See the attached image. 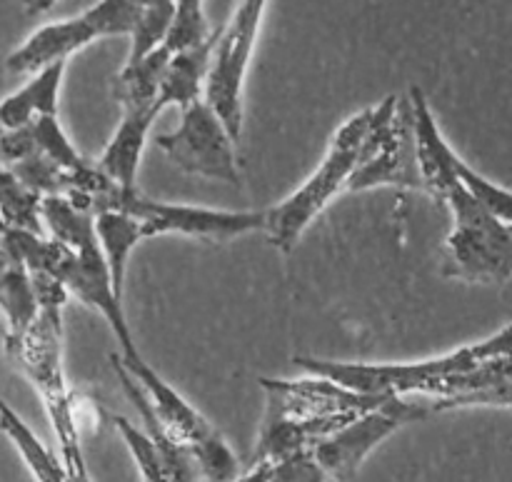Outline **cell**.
<instances>
[{
  "instance_id": "obj_26",
  "label": "cell",
  "mask_w": 512,
  "mask_h": 482,
  "mask_svg": "<svg viewBox=\"0 0 512 482\" xmlns=\"http://www.w3.org/2000/svg\"><path fill=\"white\" fill-rule=\"evenodd\" d=\"M268 482H328L310 453L290 455L270 465Z\"/></svg>"
},
{
  "instance_id": "obj_29",
  "label": "cell",
  "mask_w": 512,
  "mask_h": 482,
  "mask_svg": "<svg viewBox=\"0 0 512 482\" xmlns=\"http://www.w3.org/2000/svg\"><path fill=\"white\" fill-rule=\"evenodd\" d=\"M5 233V225H3V220H0V235Z\"/></svg>"
},
{
  "instance_id": "obj_10",
  "label": "cell",
  "mask_w": 512,
  "mask_h": 482,
  "mask_svg": "<svg viewBox=\"0 0 512 482\" xmlns=\"http://www.w3.org/2000/svg\"><path fill=\"white\" fill-rule=\"evenodd\" d=\"M58 280L65 285L68 295H73L80 303L93 308L98 315H103L120 345V358L140 355L138 345L133 340V330H130L128 320H125L123 300L115 295L108 265H105L98 243L88 245V248L78 250V253H70V258L60 268Z\"/></svg>"
},
{
  "instance_id": "obj_20",
  "label": "cell",
  "mask_w": 512,
  "mask_h": 482,
  "mask_svg": "<svg viewBox=\"0 0 512 482\" xmlns=\"http://www.w3.org/2000/svg\"><path fill=\"white\" fill-rule=\"evenodd\" d=\"M35 315H38V300L30 275L20 265L8 263L5 273L0 275V318L8 325L5 338L23 335L33 325Z\"/></svg>"
},
{
  "instance_id": "obj_23",
  "label": "cell",
  "mask_w": 512,
  "mask_h": 482,
  "mask_svg": "<svg viewBox=\"0 0 512 482\" xmlns=\"http://www.w3.org/2000/svg\"><path fill=\"white\" fill-rule=\"evenodd\" d=\"M173 8V23H170L168 38L163 43L170 55L205 43L213 35L208 15H205V0H173Z\"/></svg>"
},
{
  "instance_id": "obj_6",
  "label": "cell",
  "mask_w": 512,
  "mask_h": 482,
  "mask_svg": "<svg viewBox=\"0 0 512 482\" xmlns=\"http://www.w3.org/2000/svg\"><path fill=\"white\" fill-rule=\"evenodd\" d=\"M103 210L128 213L143 225L145 238L155 235H183V238L205 240V243H228L248 233H263V210H213L200 205L163 203L115 188ZM100 210V213H103Z\"/></svg>"
},
{
  "instance_id": "obj_11",
  "label": "cell",
  "mask_w": 512,
  "mask_h": 482,
  "mask_svg": "<svg viewBox=\"0 0 512 482\" xmlns=\"http://www.w3.org/2000/svg\"><path fill=\"white\" fill-rule=\"evenodd\" d=\"M410 113H413V140H415V163H418L420 188L428 190L435 200L445 203L453 193L458 178H455V163L460 155L450 148L440 125L430 110L428 98L418 85L408 90Z\"/></svg>"
},
{
  "instance_id": "obj_17",
  "label": "cell",
  "mask_w": 512,
  "mask_h": 482,
  "mask_svg": "<svg viewBox=\"0 0 512 482\" xmlns=\"http://www.w3.org/2000/svg\"><path fill=\"white\" fill-rule=\"evenodd\" d=\"M170 50L160 45L158 50L148 53L135 63H125L120 75L113 83V98L125 108H145V105H158L160 80L168 68Z\"/></svg>"
},
{
  "instance_id": "obj_24",
  "label": "cell",
  "mask_w": 512,
  "mask_h": 482,
  "mask_svg": "<svg viewBox=\"0 0 512 482\" xmlns=\"http://www.w3.org/2000/svg\"><path fill=\"white\" fill-rule=\"evenodd\" d=\"M30 133H33L35 150L40 155H45L48 160H53L55 165H60L63 170H68L70 175L75 170H80L85 165V155H80L75 150V145L70 143V138L65 135L63 125H60L58 115L53 118H38L30 123Z\"/></svg>"
},
{
  "instance_id": "obj_28",
  "label": "cell",
  "mask_w": 512,
  "mask_h": 482,
  "mask_svg": "<svg viewBox=\"0 0 512 482\" xmlns=\"http://www.w3.org/2000/svg\"><path fill=\"white\" fill-rule=\"evenodd\" d=\"M58 0H25V13L28 15H40V13H48Z\"/></svg>"
},
{
  "instance_id": "obj_5",
  "label": "cell",
  "mask_w": 512,
  "mask_h": 482,
  "mask_svg": "<svg viewBox=\"0 0 512 482\" xmlns=\"http://www.w3.org/2000/svg\"><path fill=\"white\" fill-rule=\"evenodd\" d=\"M265 5L268 0H243L238 5L230 23L218 30L208 75H205L203 100L223 120L233 140H240L243 133L245 78L263 25Z\"/></svg>"
},
{
  "instance_id": "obj_22",
  "label": "cell",
  "mask_w": 512,
  "mask_h": 482,
  "mask_svg": "<svg viewBox=\"0 0 512 482\" xmlns=\"http://www.w3.org/2000/svg\"><path fill=\"white\" fill-rule=\"evenodd\" d=\"M173 0H148L140 18L135 20V28L130 30V55L128 63L145 58L148 53L158 50L168 38L170 23H173Z\"/></svg>"
},
{
  "instance_id": "obj_18",
  "label": "cell",
  "mask_w": 512,
  "mask_h": 482,
  "mask_svg": "<svg viewBox=\"0 0 512 482\" xmlns=\"http://www.w3.org/2000/svg\"><path fill=\"white\" fill-rule=\"evenodd\" d=\"M40 223L48 238L58 240L60 245L70 248L73 253L95 245V215L90 210L80 208L73 200L55 195L43 198L40 203Z\"/></svg>"
},
{
  "instance_id": "obj_12",
  "label": "cell",
  "mask_w": 512,
  "mask_h": 482,
  "mask_svg": "<svg viewBox=\"0 0 512 482\" xmlns=\"http://www.w3.org/2000/svg\"><path fill=\"white\" fill-rule=\"evenodd\" d=\"M158 105H145V108H125L123 120L118 130L105 145L103 155L95 163L98 168L118 185L125 193L138 190V170L143 163L145 145H148V133L158 118Z\"/></svg>"
},
{
  "instance_id": "obj_3",
  "label": "cell",
  "mask_w": 512,
  "mask_h": 482,
  "mask_svg": "<svg viewBox=\"0 0 512 482\" xmlns=\"http://www.w3.org/2000/svg\"><path fill=\"white\" fill-rule=\"evenodd\" d=\"M390 100L393 95H388L385 100H380L373 108H365L360 113L350 115L335 135L330 138L328 150H325L323 160L315 168V173L295 190L293 195H288L285 200H280L275 208L263 210L265 213V228L263 233L268 235V243L273 245L280 253H290V250L298 245L300 235L308 230V225L338 198L340 193H345L350 183V175L355 173V168L360 165V160L365 158V150H368L370 138H373L375 128L383 120V115L388 113Z\"/></svg>"
},
{
  "instance_id": "obj_14",
  "label": "cell",
  "mask_w": 512,
  "mask_h": 482,
  "mask_svg": "<svg viewBox=\"0 0 512 482\" xmlns=\"http://www.w3.org/2000/svg\"><path fill=\"white\" fill-rule=\"evenodd\" d=\"M65 68H68V60L45 65L38 73H33V78L23 88L8 95L0 103V125H3V130L23 128V125H30L38 118L58 115Z\"/></svg>"
},
{
  "instance_id": "obj_16",
  "label": "cell",
  "mask_w": 512,
  "mask_h": 482,
  "mask_svg": "<svg viewBox=\"0 0 512 482\" xmlns=\"http://www.w3.org/2000/svg\"><path fill=\"white\" fill-rule=\"evenodd\" d=\"M95 240L103 253L105 265H108L110 283H113L115 295L123 300L125 290V273L133 250L145 240L143 225L128 213L120 210H103L95 213Z\"/></svg>"
},
{
  "instance_id": "obj_7",
  "label": "cell",
  "mask_w": 512,
  "mask_h": 482,
  "mask_svg": "<svg viewBox=\"0 0 512 482\" xmlns=\"http://www.w3.org/2000/svg\"><path fill=\"white\" fill-rule=\"evenodd\" d=\"M430 415H435L433 408L428 403H423V400L390 395L378 408L358 415L345 428H340L338 433L320 440L310 450V455L318 463V468L323 470L325 478L335 482H348L358 475L360 465L368 460V455L380 443H385L390 435L398 433L405 425L418 423V420L430 418Z\"/></svg>"
},
{
  "instance_id": "obj_21",
  "label": "cell",
  "mask_w": 512,
  "mask_h": 482,
  "mask_svg": "<svg viewBox=\"0 0 512 482\" xmlns=\"http://www.w3.org/2000/svg\"><path fill=\"white\" fill-rule=\"evenodd\" d=\"M40 203L43 198L38 193H33L8 168L0 165V220L5 228L45 235L40 223Z\"/></svg>"
},
{
  "instance_id": "obj_13",
  "label": "cell",
  "mask_w": 512,
  "mask_h": 482,
  "mask_svg": "<svg viewBox=\"0 0 512 482\" xmlns=\"http://www.w3.org/2000/svg\"><path fill=\"white\" fill-rule=\"evenodd\" d=\"M90 43H93V38L83 28L80 18L55 20V23L35 30L20 48H15L5 60V68L18 75L38 73L45 65L68 60L70 55H75Z\"/></svg>"
},
{
  "instance_id": "obj_25",
  "label": "cell",
  "mask_w": 512,
  "mask_h": 482,
  "mask_svg": "<svg viewBox=\"0 0 512 482\" xmlns=\"http://www.w3.org/2000/svg\"><path fill=\"white\" fill-rule=\"evenodd\" d=\"M455 178H458L460 188L470 195L473 200H478L485 210L495 215L503 223H512V198L510 190L503 185L493 183L485 175H480L478 170L470 168L463 158H458L455 163Z\"/></svg>"
},
{
  "instance_id": "obj_8",
  "label": "cell",
  "mask_w": 512,
  "mask_h": 482,
  "mask_svg": "<svg viewBox=\"0 0 512 482\" xmlns=\"http://www.w3.org/2000/svg\"><path fill=\"white\" fill-rule=\"evenodd\" d=\"M155 145L183 173L200 175L215 183L240 185L235 140L205 100H195L183 108L178 128L173 133L158 135Z\"/></svg>"
},
{
  "instance_id": "obj_15",
  "label": "cell",
  "mask_w": 512,
  "mask_h": 482,
  "mask_svg": "<svg viewBox=\"0 0 512 482\" xmlns=\"http://www.w3.org/2000/svg\"><path fill=\"white\" fill-rule=\"evenodd\" d=\"M218 30L220 28H215L213 35H210L205 43L178 50V53L170 55L168 68H165L158 90L160 110L168 108V105H178V108L183 110L188 108L190 103H195V100H203L205 75H208L210 55H213Z\"/></svg>"
},
{
  "instance_id": "obj_19",
  "label": "cell",
  "mask_w": 512,
  "mask_h": 482,
  "mask_svg": "<svg viewBox=\"0 0 512 482\" xmlns=\"http://www.w3.org/2000/svg\"><path fill=\"white\" fill-rule=\"evenodd\" d=\"M0 430L15 445L35 482H68L60 460L50 455V450L40 443L38 435L23 423V418L3 398H0Z\"/></svg>"
},
{
  "instance_id": "obj_9",
  "label": "cell",
  "mask_w": 512,
  "mask_h": 482,
  "mask_svg": "<svg viewBox=\"0 0 512 482\" xmlns=\"http://www.w3.org/2000/svg\"><path fill=\"white\" fill-rule=\"evenodd\" d=\"M258 383L265 393V418L350 423L385 400L383 395L355 393L318 375H303L293 380L260 378Z\"/></svg>"
},
{
  "instance_id": "obj_1",
  "label": "cell",
  "mask_w": 512,
  "mask_h": 482,
  "mask_svg": "<svg viewBox=\"0 0 512 482\" xmlns=\"http://www.w3.org/2000/svg\"><path fill=\"white\" fill-rule=\"evenodd\" d=\"M510 333H500L463 345L453 353L420 363H350V360L295 358V368L305 375L338 383L363 395H398L423 400L433 413L458 408H510Z\"/></svg>"
},
{
  "instance_id": "obj_4",
  "label": "cell",
  "mask_w": 512,
  "mask_h": 482,
  "mask_svg": "<svg viewBox=\"0 0 512 482\" xmlns=\"http://www.w3.org/2000/svg\"><path fill=\"white\" fill-rule=\"evenodd\" d=\"M445 205L453 228L443 250V275L470 285H505L512 275L510 223L495 218L460 183Z\"/></svg>"
},
{
  "instance_id": "obj_2",
  "label": "cell",
  "mask_w": 512,
  "mask_h": 482,
  "mask_svg": "<svg viewBox=\"0 0 512 482\" xmlns=\"http://www.w3.org/2000/svg\"><path fill=\"white\" fill-rule=\"evenodd\" d=\"M30 283L38 300V315L23 335L5 338V353L40 395V403L58 438L65 480L93 482L85 465L73 395L63 368V310L68 303V290L58 278L45 273H33Z\"/></svg>"
},
{
  "instance_id": "obj_27",
  "label": "cell",
  "mask_w": 512,
  "mask_h": 482,
  "mask_svg": "<svg viewBox=\"0 0 512 482\" xmlns=\"http://www.w3.org/2000/svg\"><path fill=\"white\" fill-rule=\"evenodd\" d=\"M270 478V463H255L248 473L238 475L233 482H268Z\"/></svg>"
}]
</instances>
